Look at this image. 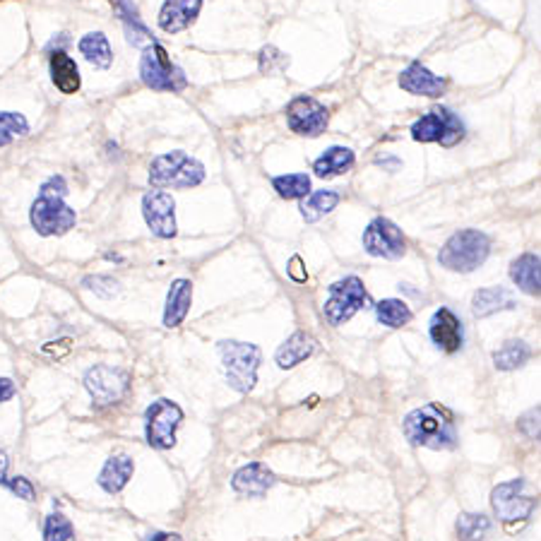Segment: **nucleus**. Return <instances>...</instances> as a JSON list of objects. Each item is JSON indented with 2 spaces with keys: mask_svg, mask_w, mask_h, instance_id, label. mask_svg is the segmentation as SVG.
Returning <instances> with one entry per match:
<instances>
[{
  "mask_svg": "<svg viewBox=\"0 0 541 541\" xmlns=\"http://www.w3.org/2000/svg\"><path fill=\"white\" fill-rule=\"evenodd\" d=\"M411 137L417 142H440L443 147H453L464 137V123L450 108H431L411 125Z\"/></svg>",
  "mask_w": 541,
  "mask_h": 541,
  "instance_id": "obj_8",
  "label": "nucleus"
},
{
  "mask_svg": "<svg viewBox=\"0 0 541 541\" xmlns=\"http://www.w3.org/2000/svg\"><path fill=\"white\" fill-rule=\"evenodd\" d=\"M205 180V166L186 151H169L150 164V183L154 188H195Z\"/></svg>",
  "mask_w": 541,
  "mask_h": 541,
  "instance_id": "obj_5",
  "label": "nucleus"
},
{
  "mask_svg": "<svg viewBox=\"0 0 541 541\" xmlns=\"http://www.w3.org/2000/svg\"><path fill=\"white\" fill-rule=\"evenodd\" d=\"M399 87H402L404 92L417 94V96H440V94L445 92L447 79L440 78V75H433L421 63H411L399 75Z\"/></svg>",
  "mask_w": 541,
  "mask_h": 541,
  "instance_id": "obj_17",
  "label": "nucleus"
},
{
  "mask_svg": "<svg viewBox=\"0 0 541 541\" xmlns=\"http://www.w3.org/2000/svg\"><path fill=\"white\" fill-rule=\"evenodd\" d=\"M515 306V298L508 289L503 287H489V289H479L472 298V310H474L476 317H486L493 316L498 310H508Z\"/></svg>",
  "mask_w": 541,
  "mask_h": 541,
  "instance_id": "obj_24",
  "label": "nucleus"
},
{
  "mask_svg": "<svg viewBox=\"0 0 541 541\" xmlns=\"http://www.w3.org/2000/svg\"><path fill=\"white\" fill-rule=\"evenodd\" d=\"M371 298L359 277H344L327 287V301H325V317L330 325H342L352 320L361 308H368Z\"/></svg>",
  "mask_w": 541,
  "mask_h": 541,
  "instance_id": "obj_6",
  "label": "nucleus"
},
{
  "mask_svg": "<svg viewBox=\"0 0 541 541\" xmlns=\"http://www.w3.org/2000/svg\"><path fill=\"white\" fill-rule=\"evenodd\" d=\"M375 316L385 327H404L411 320V308L399 298H385L375 306Z\"/></svg>",
  "mask_w": 541,
  "mask_h": 541,
  "instance_id": "obj_30",
  "label": "nucleus"
},
{
  "mask_svg": "<svg viewBox=\"0 0 541 541\" xmlns=\"http://www.w3.org/2000/svg\"><path fill=\"white\" fill-rule=\"evenodd\" d=\"M190 303H193V284H190V280L173 281L171 289H169V296H166L164 308V325L169 330H171V327H179V325L186 320Z\"/></svg>",
  "mask_w": 541,
  "mask_h": 541,
  "instance_id": "obj_19",
  "label": "nucleus"
},
{
  "mask_svg": "<svg viewBox=\"0 0 541 541\" xmlns=\"http://www.w3.org/2000/svg\"><path fill=\"white\" fill-rule=\"evenodd\" d=\"M65 186L63 176H50L39 190V197L34 200L32 209H29V219L32 226L36 229V234L41 236H63L75 226L78 215L75 209L65 205Z\"/></svg>",
  "mask_w": 541,
  "mask_h": 541,
  "instance_id": "obj_1",
  "label": "nucleus"
},
{
  "mask_svg": "<svg viewBox=\"0 0 541 541\" xmlns=\"http://www.w3.org/2000/svg\"><path fill=\"white\" fill-rule=\"evenodd\" d=\"M85 287L92 289L94 294L106 296V298L118 294V281L111 280V277H89V280H85Z\"/></svg>",
  "mask_w": 541,
  "mask_h": 541,
  "instance_id": "obj_36",
  "label": "nucleus"
},
{
  "mask_svg": "<svg viewBox=\"0 0 541 541\" xmlns=\"http://www.w3.org/2000/svg\"><path fill=\"white\" fill-rule=\"evenodd\" d=\"M142 215L154 236H176V202H173V197L166 190H151V193L144 195Z\"/></svg>",
  "mask_w": 541,
  "mask_h": 541,
  "instance_id": "obj_14",
  "label": "nucleus"
},
{
  "mask_svg": "<svg viewBox=\"0 0 541 541\" xmlns=\"http://www.w3.org/2000/svg\"><path fill=\"white\" fill-rule=\"evenodd\" d=\"M183 421V411L171 399H157L144 411V436L157 450H171L176 445V428Z\"/></svg>",
  "mask_w": 541,
  "mask_h": 541,
  "instance_id": "obj_9",
  "label": "nucleus"
},
{
  "mask_svg": "<svg viewBox=\"0 0 541 541\" xmlns=\"http://www.w3.org/2000/svg\"><path fill=\"white\" fill-rule=\"evenodd\" d=\"M7 467H10V460H7V454L0 450V483H5Z\"/></svg>",
  "mask_w": 541,
  "mask_h": 541,
  "instance_id": "obj_41",
  "label": "nucleus"
},
{
  "mask_svg": "<svg viewBox=\"0 0 541 541\" xmlns=\"http://www.w3.org/2000/svg\"><path fill=\"white\" fill-rule=\"evenodd\" d=\"M491 255V238L483 231L462 229L447 238L440 248L438 262L450 272H474Z\"/></svg>",
  "mask_w": 541,
  "mask_h": 541,
  "instance_id": "obj_3",
  "label": "nucleus"
},
{
  "mask_svg": "<svg viewBox=\"0 0 541 541\" xmlns=\"http://www.w3.org/2000/svg\"><path fill=\"white\" fill-rule=\"evenodd\" d=\"M140 78L144 85L159 89V92H180L188 85L183 70L171 63L164 46L154 41L144 49L142 60H140Z\"/></svg>",
  "mask_w": 541,
  "mask_h": 541,
  "instance_id": "obj_7",
  "label": "nucleus"
},
{
  "mask_svg": "<svg viewBox=\"0 0 541 541\" xmlns=\"http://www.w3.org/2000/svg\"><path fill=\"white\" fill-rule=\"evenodd\" d=\"M510 280L518 284L525 294L536 296L541 289V260L534 252H527L522 258L512 260Z\"/></svg>",
  "mask_w": 541,
  "mask_h": 541,
  "instance_id": "obj_21",
  "label": "nucleus"
},
{
  "mask_svg": "<svg viewBox=\"0 0 541 541\" xmlns=\"http://www.w3.org/2000/svg\"><path fill=\"white\" fill-rule=\"evenodd\" d=\"M128 382L130 375L125 371L111 366H94L85 375V388L89 390L96 407H111L121 402L123 395L128 392Z\"/></svg>",
  "mask_w": 541,
  "mask_h": 541,
  "instance_id": "obj_10",
  "label": "nucleus"
},
{
  "mask_svg": "<svg viewBox=\"0 0 541 541\" xmlns=\"http://www.w3.org/2000/svg\"><path fill=\"white\" fill-rule=\"evenodd\" d=\"M289 65V58L277 50L274 46H267V49L260 50V70L267 72V75H272V72L284 70Z\"/></svg>",
  "mask_w": 541,
  "mask_h": 541,
  "instance_id": "obj_35",
  "label": "nucleus"
},
{
  "mask_svg": "<svg viewBox=\"0 0 541 541\" xmlns=\"http://www.w3.org/2000/svg\"><path fill=\"white\" fill-rule=\"evenodd\" d=\"M133 472H135V462L128 454H114V457H108L104 469H101L99 474V486L106 493H121L128 481L133 479Z\"/></svg>",
  "mask_w": 541,
  "mask_h": 541,
  "instance_id": "obj_20",
  "label": "nucleus"
},
{
  "mask_svg": "<svg viewBox=\"0 0 541 541\" xmlns=\"http://www.w3.org/2000/svg\"><path fill=\"white\" fill-rule=\"evenodd\" d=\"M313 352H316V339L310 337V335H306V332H294V335L277 349L274 359H277V366L280 368H294L298 366L301 361L308 359Z\"/></svg>",
  "mask_w": 541,
  "mask_h": 541,
  "instance_id": "obj_23",
  "label": "nucleus"
},
{
  "mask_svg": "<svg viewBox=\"0 0 541 541\" xmlns=\"http://www.w3.org/2000/svg\"><path fill=\"white\" fill-rule=\"evenodd\" d=\"M79 53L94 65V68H108L114 63V50H111V43L101 32H89L79 39Z\"/></svg>",
  "mask_w": 541,
  "mask_h": 541,
  "instance_id": "obj_25",
  "label": "nucleus"
},
{
  "mask_svg": "<svg viewBox=\"0 0 541 541\" xmlns=\"http://www.w3.org/2000/svg\"><path fill=\"white\" fill-rule=\"evenodd\" d=\"M522 489H525V479H512L508 483H498L491 493V505L503 522H515V519L525 522L536 508V498L519 496Z\"/></svg>",
  "mask_w": 541,
  "mask_h": 541,
  "instance_id": "obj_13",
  "label": "nucleus"
},
{
  "mask_svg": "<svg viewBox=\"0 0 541 541\" xmlns=\"http://www.w3.org/2000/svg\"><path fill=\"white\" fill-rule=\"evenodd\" d=\"M5 486L13 493H17V498H24V500H34V486L29 479L24 476H14V479H5Z\"/></svg>",
  "mask_w": 541,
  "mask_h": 541,
  "instance_id": "obj_38",
  "label": "nucleus"
},
{
  "mask_svg": "<svg viewBox=\"0 0 541 541\" xmlns=\"http://www.w3.org/2000/svg\"><path fill=\"white\" fill-rule=\"evenodd\" d=\"M518 428L525 433L527 438H539V407L532 411H527L525 417L518 421Z\"/></svg>",
  "mask_w": 541,
  "mask_h": 541,
  "instance_id": "obj_37",
  "label": "nucleus"
},
{
  "mask_svg": "<svg viewBox=\"0 0 541 541\" xmlns=\"http://www.w3.org/2000/svg\"><path fill=\"white\" fill-rule=\"evenodd\" d=\"M339 205L337 190H317V193H308L306 200L301 202V215L306 222H317L325 215H330L332 209Z\"/></svg>",
  "mask_w": 541,
  "mask_h": 541,
  "instance_id": "obj_28",
  "label": "nucleus"
},
{
  "mask_svg": "<svg viewBox=\"0 0 541 541\" xmlns=\"http://www.w3.org/2000/svg\"><path fill=\"white\" fill-rule=\"evenodd\" d=\"M115 5V13L121 14L123 24H125V34H128V41L133 43V46H150L151 43V36L150 32H147V27L142 24V20L137 17V10L135 5L130 3V0H114Z\"/></svg>",
  "mask_w": 541,
  "mask_h": 541,
  "instance_id": "obj_27",
  "label": "nucleus"
},
{
  "mask_svg": "<svg viewBox=\"0 0 541 541\" xmlns=\"http://www.w3.org/2000/svg\"><path fill=\"white\" fill-rule=\"evenodd\" d=\"M363 248L373 258L399 260L407 252V241H404L397 224H392L385 216H378L363 231Z\"/></svg>",
  "mask_w": 541,
  "mask_h": 541,
  "instance_id": "obj_11",
  "label": "nucleus"
},
{
  "mask_svg": "<svg viewBox=\"0 0 541 541\" xmlns=\"http://www.w3.org/2000/svg\"><path fill=\"white\" fill-rule=\"evenodd\" d=\"M491 532V519L486 515L467 512L457 519V534L460 539H483Z\"/></svg>",
  "mask_w": 541,
  "mask_h": 541,
  "instance_id": "obj_33",
  "label": "nucleus"
},
{
  "mask_svg": "<svg viewBox=\"0 0 541 541\" xmlns=\"http://www.w3.org/2000/svg\"><path fill=\"white\" fill-rule=\"evenodd\" d=\"M200 7L202 0H166L161 5V13H159V27L169 34L183 32L197 20Z\"/></svg>",
  "mask_w": 541,
  "mask_h": 541,
  "instance_id": "obj_18",
  "label": "nucleus"
},
{
  "mask_svg": "<svg viewBox=\"0 0 541 541\" xmlns=\"http://www.w3.org/2000/svg\"><path fill=\"white\" fill-rule=\"evenodd\" d=\"M330 121V111L313 96H296L289 101L287 123L289 128L306 137H317L325 133Z\"/></svg>",
  "mask_w": 541,
  "mask_h": 541,
  "instance_id": "obj_12",
  "label": "nucleus"
},
{
  "mask_svg": "<svg viewBox=\"0 0 541 541\" xmlns=\"http://www.w3.org/2000/svg\"><path fill=\"white\" fill-rule=\"evenodd\" d=\"M50 68V79H53V85L60 89L63 94H75L82 85V79H79V68L78 63L72 60L65 50H56L49 60Z\"/></svg>",
  "mask_w": 541,
  "mask_h": 541,
  "instance_id": "obj_22",
  "label": "nucleus"
},
{
  "mask_svg": "<svg viewBox=\"0 0 541 541\" xmlns=\"http://www.w3.org/2000/svg\"><path fill=\"white\" fill-rule=\"evenodd\" d=\"M274 483H277V476L270 472V469L262 464V462H251V464H245L234 474L231 479V486L236 493L241 496H265L267 491L272 489Z\"/></svg>",
  "mask_w": 541,
  "mask_h": 541,
  "instance_id": "obj_16",
  "label": "nucleus"
},
{
  "mask_svg": "<svg viewBox=\"0 0 541 541\" xmlns=\"http://www.w3.org/2000/svg\"><path fill=\"white\" fill-rule=\"evenodd\" d=\"M272 186L284 200L306 197V195L310 193V179L306 176V173H287V176H277V179H272Z\"/></svg>",
  "mask_w": 541,
  "mask_h": 541,
  "instance_id": "obj_31",
  "label": "nucleus"
},
{
  "mask_svg": "<svg viewBox=\"0 0 541 541\" xmlns=\"http://www.w3.org/2000/svg\"><path fill=\"white\" fill-rule=\"evenodd\" d=\"M14 382L10 378H0V402H7V399H13L14 397Z\"/></svg>",
  "mask_w": 541,
  "mask_h": 541,
  "instance_id": "obj_39",
  "label": "nucleus"
},
{
  "mask_svg": "<svg viewBox=\"0 0 541 541\" xmlns=\"http://www.w3.org/2000/svg\"><path fill=\"white\" fill-rule=\"evenodd\" d=\"M532 356V349L529 344H525L522 339H510L505 342L496 353H493V366L498 371H515V368L525 366L527 361Z\"/></svg>",
  "mask_w": 541,
  "mask_h": 541,
  "instance_id": "obj_29",
  "label": "nucleus"
},
{
  "mask_svg": "<svg viewBox=\"0 0 541 541\" xmlns=\"http://www.w3.org/2000/svg\"><path fill=\"white\" fill-rule=\"evenodd\" d=\"M219 353H222L224 373L226 381L236 392H251L258 382V366L262 353L255 344L248 342H234V339H224L219 342Z\"/></svg>",
  "mask_w": 541,
  "mask_h": 541,
  "instance_id": "obj_4",
  "label": "nucleus"
},
{
  "mask_svg": "<svg viewBox=\"0 0 541 541\" xmlns=\"http://www.w3.org/2000/svg\"><path fill=\"white\" fill-rule=\"evenodd\" d=\"M29 133V123L22 114L14 111H0V147H5L17 137H24Z\"/></svg>",
  "mask_w": 541,
  "mask_h": 541,
  "instance_id": "obj_32",
  "label": "nucleus"
},
{
  "mask_svg": "<svg viewBox=\"0 0 541 541\" xmlns=\"http://www.w3.org/2000/svg\"><path fill=\"white\" fill-rule=\"evenodd\" d=\"M298 267H301V258H298V255H294V258H291V267H289V274H291L296 281H306V280H308V274L301 272Z\"/></svg>",
  "mask_w": 541,
  "mask_h": 541,
  "instance_id": "obj_40",
  "label": "nucleus"
},
{
  "mask_svg": "<svg viewBox=\"0 0 541 541\" xmlns=\"http://www.w3.org/2000/svg\"><path fill=\"white\" fill-rule=\"evenodd\" d=\"M404 436L411 445L431 447V450H453L457 445L453 414L438 404H426L414 409L404 418Z\"/></svg>",
  "mask_w": 541,
  "mask_h": 541,
  "instance_id": "obj_2",
  "label": "nucleus"
},
{
  "mask_svg": "<svg viewBox=\"0 0 541 541\" xmlns=\"http://www.w3.org/2000/svg\"><path fill=\"white\" fill-rule=\"evenodd\" d=\"M43 539L46 541H70L75 539V529H72L70 519L65 518L63 512H50L43 525Z\"/></svg>",
  "mask_w": 541,
  "mask_h": 541,
  "instance_id": "obj_34",
  "label": "nucleus"
},
{
  "mask_svg": "<svg viewBox=\"0 0 541 541\" xmlns=\"http://www.w3.org/2000/svg\"><path fill=\"white\" fill-rule=\"evenodd\" d=\"M353 164V151L349 147H330L325 151L323 157L316 159L313 164V171L320 176V179H330V176H339V173H346Z\"/></svg>",
  "mask_w": 541,
  "mask_h": 541,
  "instance_id": "obj_26",
  "label": "nucleus"
},
{
  "mask_svg": "<svg viewBox=\"0 0 541 541\" xmlns=\"http://www.w3.org/2000/svg\"><path fill=\"white\" fill-rule=\"evenodd\" d=\"M147 539H180L179 534H150Z\"/></svg>",
  "mask_w": 541,
  "mask_h": 541,
  "instance_id": "obj_42",
  "label": "nucleus"
},
{
  "mask_svg": "<svg viewBox=\"0 0 541 541\" xmlns=\"http://www.w3.org/2000/svg\"><path fill=\"white\" fill-rule=\"evenodd\" d=\"M428 335H431L433 344L445 353L460 352L462 344H464V327H462V320L454 316L450 308H438L433 313Z\"/></svg>",
  "mask_w": 541,
  "mask_h": 541,
  "instance_id": "obj_15",
  "label": "nucleus"
}]
</instances>
